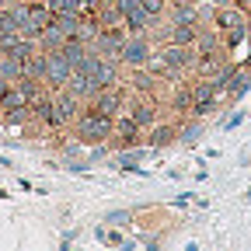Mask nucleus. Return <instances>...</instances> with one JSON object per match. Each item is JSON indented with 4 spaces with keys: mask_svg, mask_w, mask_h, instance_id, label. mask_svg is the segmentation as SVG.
Listing matches in <instances>:
<instances>
[{
    "mask_svg": "<svg viewBox=\"0 0 251 251\" xmlns=\"http://www.w3.org/2000/svg\"><path fill=\"white\" fill-rule=\"evenodd\" d=\"M112 129H115V119L94 112L91 105H84V112L77 115V122L70 126V133L80 147H98V143H108L112 140Z\"/></svg>",
    "mask_w": 251,
    "mask_h": 251,
    "instance_id": "f257e3e1",
    "label": "nucleus"
},
{
    "mask_svg": "<svg viewBox=\"0 0 251 251\" xmlns=\"http://www.w3.org/2000/svg\"><path fill=\"white\" fill-rule=\"evenodd\" d=\"M157 56H161V63L168 67L171 80H181L185 74H196V67H199V52H196V46H178V42H168V46L157 49Z\"/></svg>",
    "mask_w": 251,
    "mask_h": 251,
    "instance_id": "f03ea898",
    "label": "nucleus"
},
{
    "mask_svg": "<svg viewBox=\"0 0 251 251\" xmlns=\"http://www.w3.org/2000/svg\"><path fill=\"white\" fill-rule=\"evenodd\" d=\"M153 52H157V46H153V39L147 35V31H129L126 42H122L119 63H122L126 70H136V67H147Z\"/></svg>",
    "mask_w": 251,
    "mask_h": 251,
    "instance_id": "7ed1b4c3",
    "label": "nucleus"
},
{
    "mask_svg": "<svg viewBox=\"0 0 251 251\" xmlns=\"http://www.w3.org/2000/svg\"><path fill=\"white\" fill-rule=\"evenodd\" d=\"M220 98H224L220 84L213 77H199L196 74V80H192V112H188V115H199V119L213 115L216 105H220Z\"/></svg>",
    "mask_w": 251,
    "mask_h": 251,
    "instance_id": "20e7f679",
    "label": "nucleus"
},
{
    "mask_svg": "<svg viewBox=\"0 0 251 251\" xmlns=\"http://www.w3.org/2000/svg\"><path fill=\"white\" fill-rule=\"evenodd\" d=\"M94 112H101V115H108V119H115V115H122L126 112V105H129V87L126 84H112V87H101L98 94H94V101H87Z\"/></svg>",
    "mask_w": 251,
    "mask_h": 251,
    "instance_id": "39448f33",
    "label": "nucleus"
},
{
    "mask_svg": "<svg viewBox=\"0 0 251 251\" xmlns=\"http://www.w3.org/2000/svg\"><path fill=\"white\" fill-rule=\"evenodd\" d=\"M126 112H129L133 122L147 133L150 126L161 122V98H153V94H129V105H126Z\"/></svg>",
    "mask_w": 251,
    "mask_h": 251,
    "instance_id": "423d86ee",
    "label": "nucleus"
},
{
    "mask_svg": "<svg viewBox=\"0 0 251 251\" xmlns=\"http://www.w3.org/2000/svg\"><path fill=\"white\" fill-rule=\"evenodd\" d=\"M52 112H56L59 129H70V126L77 122V115L84 112V101H80V98H74L67 87H56V91H52Z\"/></svg>",
    "mask_w": 251,
    "mask_h": 251,
    "instance_id": "0eeeda50",
    "label": "nucleus"
},
{
    "mask_svg": "<svg viewBox=\"0 0 251 251\" xmlns=\"http://www.w3.org/2000/svg\"><path fill=\"white\" fill-rule=\"evenodd\" d=\"M126 31L122 25H112V28H101L98 31V39L91 42V49L98 52V56H105V59H119V52H122V42H126Z\"/></svg>",
    "mask_w": 251,
    "mask_h": 251,
    "instance_id": "6e6552de",
    "label": "nucleus"
},
{
    "mask_svg": "<svg viewBox=\"0 0 251 251\" xmlns=\"http://www.w3.org/2000/svg\"><path fill=\"white\" fill-rule=\"evenodd\" d=\"M143 143H147L153 153H161V150L175 147V143H178V126H175L171 119H164V122L150 126V129H147V136H143Z\"/></svg>",
    "mask_w": 251,
    "mask_h": 251,
    "instance_id": "1a4fd4ad",
    "label": "nucleus"
},
{
    "mask_svg": "<svg viewBox=\"0 0 251 251\" xmlns=\"http://www.w3.org/2000/svg\"><path fill=\"white\" fill-rule=\"evenodd\" d=\"M74 74V67H70V59L63 56L59 49H49L46 52V84L56 91V87H63L67 84V77Z\"/></svg>",
    "mask_w": 251,
    "mask_h": 251,
    "instance_id": "9d476101",
    "label": "nucleus"
},
{
    "mask_svg": "<svg viewBox=\"0 0 251 251\" xmlns=\"http://www.w3.org/2000/svg\"><path fill=\"white\" fill-rule=\"evenodd\" d=\"M143 157H147V150H143V143L140 147H126V150H115V168L122 171V175H147V168H143Z\"/></svg>",
    "mask_w": 251,
    "mask_h": 251,
    "instance_id": "9b49d317",
    "label": "nucleus"
},
{
    "mask_svg": "<svg viewBox=\"0 0 251 251\" xmlns=\"http://www.w3.org/2000/svg\"><path fill=\"white\" fill-rule=\"evenodd\" d=\"M63 87H67L74 98H80L84 105H87V101H94V94H98V84H94L84 70H74V74L67 77V84H63Z\"/></svg>",
    "mask_w": 251,
    "mask_h": 251,
    "instance_id": "f8f14e48",
    "label": "nucleus"
},
{
    "mask_svg": "<svg viewBox=\"0 0 251 251\" xmlns=\"http://www.w3.org/2000/svg\"><path fill=\"white\" fill-rule=\"evenodd\" d=\"M248 91H251V70H248L244 63H241V67L234 70V77L227 80V87H224V98H227L230 105H237V101L244 98Z\"/></svg>",
    "mask_w": 251,
    "mask_h": 251,
    "instance_id": "ddd939ff",
    "label": "nucleus"
},
{
    "mask_svg": "<svg viewBox=\"0 0 251 251\" xmlns=\"http://www.w3.org/2000/svg\"><path fill=\"white\" fill-rule=\"evenodd\" d=\"M164 105H168V112H175V115H188V112H192V84L175 80V84H171V98H168Z\"/></svg>",
    "mask_w": 251,
    "mask_h": 251,
    "instance_id": "4468645a",
    "label": "nucleus"
},
{
    "mask_svg": "<svg viewBox=\"0 0 251 251\" xmlns=\"http://www.w3.org/2000/svg\"><path fill=\"white\" fill-rule=\"evenodd\" d=\"M251 18H248V11L244 7H237V4H230V7H216V18H213V25L220 28V31H230V28H241V25H248Z\"/></svg>",
    "mask_w": 251,
    "mask_h": 251,
    "instance_id": "2eb2a0df",
    "label": "nucleus"
},
{
    "mask_svg": "<svg viewBox=\"0 0 251 251\" xmlns=\"http://www.w3.org/2000/svg\"><path fill=\"white\" fill-rule=\"evenodd\" d=\"M202 133H206V122H202L199 115H188V122H185V126H178V143L192 150V147L202 140Z\"/></svg>",
    "mask_w": 251,
    "mask_h": 251,
    "instance_id": "dca6fc26",
    "label": "nucleus"
},
{
    "mask_svg": "<svg viewBox=\"0 0 251 251\" xmlns=\"http://www.w3.org/2000/svg\"><path fill=\"white\" fill-rule=\"evenodd\" d=\"M21 77H25V59H18L14 52H0V80L14 84Z\"/></svg>",
    "mask_w": 251,
    "mask_h": 251,
    "instance_id": "f3484780",
    "label": "nucleus"
},
{
    "mask_svg": "<svg viewBox=\"0 0 251 251\" xmlns=\"http://www.w3.org/2000/svg\"><path fill=\"white\" fill-rule=\"evenodd\" d=\"M153 25V18L147 14V7H136V11H126L122 14V28L126 31H147Z\"/></svg>",
    "mask_w": 251,
    "mask_h": 251,
    "instance_id": "a211bd4d",
    "label": "nucleus"
},
{
    "mask_svg": "<svg viewBox=\"0 0 251 251\" xmlns=\"http://www.w3.org/2000/svg\"><path fill=\"white\" fill-rule=\"evenodd\" d=\"M63 42H67V31H63L56 21L39 35V49H46V52H49V49H63Z\"/></svg>",
    "mask_w": 251,
    "mask_h": 251,
    "instance_id": "6ab92c4d",
    "label": "nucleus"
},
{
    "mask_svg": "<svg viewBox=\"0 0 251 251\" xmlns=\"http://www.w3.org/2000/svg\"><path fill=\"white\" fill-rule=\"evenodd\" d=\"M199 28H202V25H175V21H171V42H178V46H196Z\"/></svg>",
    "mask_w": 251,
    "mask_h": 251,
    "instance_id": "aec40b11",
    "label": "nucleus"
},
{
    "mask_svg": "<svg viewBox=\"0 0 251 251\" xmlns=\"http://www.w3.org/2000/svg\"><path fill=\"white\" fill-rule=\"evenodd\" d=\"M133 220H136V213L133 209H112V213H105V220L101 224H108V227H133Z\"/></svg>",
    "mask_w": 251,
    "mask_h": 251,
    "instance_id": "412c9836",
    "label": "nucleus"
},
{
    "mask_svg": "<svg viewBox=\"0 0 251 251\" xmlns=\"http://www.w3.org/2000/svg\"><path fill=\"white\" fill-rule=\"evenodd\" d=\"M251 25V21H248ZM248 25H241V28H230V31H220L224 35V46H227V52H234L241 42H248Z\"/></svg>",
    "mask_w": 251,
    "mask_h": 251,
    "instance_id": "4be33fe9",
    "label": "nucleus"
},
{
    "mask_svg": "<svg viewBox=\"0 0 251 251\" xmlns=\"http://www.w3.org/2000/svg\"><path fill=\"white\" fill-rule=\"evenodd\" d=\"M94 234H98V241H105V244H119V248H122L126 241H129V237L122 234V227H112V230H108V227H98Z\"/></svg>",
    "mask_w": 251,
    "mask_h": 251,
    "instance_id": "5701e85b",
    "label": "nucleus"
},
{
    "mask_svg": "<svg viewBox=\"0 0 251 251\" xmlns=\"http://www.w3.org/2000/svg\"><path fill=\"white\" fill-rule=\"evenodd\" d=\"M143 7H147V14H150L153 21H161V18H168L171 0H143Z\"/></svg>",
    "mask_w": 251,
    "mask_h": 251,
    "instance_id": "b1692460",
    "label": "nucleus"
},
{
    "mask_svg": "<svg viewBox=\"0 0 251 251\" xmlns=\"http://www.w3.org/2000/svg\"><path fill=\"white\" fill-rule=\"evenodd\" d=\"M244 119H248V112H234L230 119H224V129H237V126H241Z\"/></svg>",
    "mask_w": 251,
    "mask_h": 251,
    "instance_id": "393cba45",
    "label": "nucleus"
},
{
    "mask_svg": "<svg viewBox=\"0 0 251 251\" xmlns=\"http://www.w3.org/2000/svg\"><path fill=\"white\" fill-rule=\"evenodd\" d=\"M213 7H230V4H237V0H209Z\"/></svg>",
    "mask_w": 251,
    "mask_h": 251,
    "instance_id": "a878e982",
    "label": "nucleus"
},
{
    "mask_svg": "<svg viewBox=\"0 0 251 251\" xmlns=\"http://www.w3.org/2000/svg\"><path fill=\"white\" fill-rule=\"evenodd\" d=\"M237 7H244V11H248V18H251V0H237Z\"/></svg>",
    "mask_w": 251,
    "mask_h": 251,
    "instance_id": "bb28decb",
    "label": "nucleus"
},
{
    "mask_svg": "<svg viewBox=\"0 0 251 251\" xmlns=\"http://www.w3.org/2000/svg\"><path fill=\"white\" fill-rule=\"evenodd\" d=\"M196 4H202V0H196Z\"/></svg>",
    "mask_w": 251,
    "mask_h": 251,
    "instance_id": "cd10ccee",
    "label": "nucleus"
}]
</instances>
